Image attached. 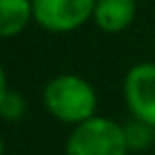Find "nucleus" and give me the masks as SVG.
<instances>
[{
  "instance_id": "obj_1",
  "label": "nucleus",
  "mask_w": 155,
  "mask_h": 155,
  "mask_svg": "<svg viewBox=\"0 0 155 155\" xmlns=\"http://www.w3.org/2000/svg\"><path fill=\"white\" fill-rule=\"evenodd\" d=\"M43 104L62 123L79 125L96 117L98 96L89 81L79 74H58L43 89Z\"/></svg>"
},
{
  "instance_id": "obj_2",
  "label": "nucleus",
  "mask_w": 155,
  "mask_h": 155,
  "mask_svg": "<svg viewBox=\"0 0 155 155\" xmlns=\"http://www.w3.org/2000/svg\"><path fill=\"white\" fill-rule=\"evenodd\" d=\"M125 130L108 117H91L74 125L66 142V155H127Z\"/></svg>"
},
{
  "instance_id": "obj_3",
  "label": "nucleus",
  "mask_w": 155,
  "mask_h": 155,
  "mask_svg": "<svg viewBox=\"0 0 155 155\" xmlns=\"http://www.w3.org/2000/svg\"><path fill=\"white\" fill-rule=\"evenodd\" d=\"M34 21L55 34L72 32L94 17L96 0H32Z\"/></svg>"
},
{
  "instance_id": "obj_4",
  "label": "nucleus",
  "mask_w": 155,
  "mask_h": 155,
  "mask_svg": "<svg viewBox=\"0 0 155 155\" xmlns=\"http://www.w3.org/2000/svg\"><path fill=\"white\" fill-rule=\"evenodd\" d=\"M123 98L134 119L155 125V64L140 62L127 70Z\"/></svg>"
},
{
  "instance_id": "obj_5",
  "label": "nucleus",
  "mask_w": 155,
  "mask_h": 155,
  "mask_svg": "<svg viewBox=\"0 0 155 155\" xmlns=\"http://www.w3.org/2000/svg\"><path fill=\"white\" fill-rule=\"evenodd\" d=\"M136 11L138 0H96L91 19L102 32L117 34L136 19Z\"/></svg>"
},
{
  "instance_id": "obj_6",
  "label": "nucleus",
  "mask_w": 155,
  "mask_h": 155,
  "mask_svg": "<svg viewBox=\"0 0 155 155\" xmlns=\"http://www.w3.org/2000/svg\"><path fill=\"white\" fill-rule=\"evenodd\" d=\"M34 19L32 0H0V34L17 36Z\"/></svg>"
},
{
  "instance_id": "obj_7",
  "label": "nucleus",
  "mask_w": 155,
  "mask_h": 155,
  "mask_svg": "<svg viewBox=\"0 0 155 155\" xmlns=\"http://www.w3.org/2000/svg\"><path fill=\"white\" fill-rule=\"evenodd\" d=\"M26 113V100L19 91H13L7 83V72L0 70V115L5 117V121L15 123L21 121Z\"/></svg>"
},
{
  "instance_id": "obj_8",
  "label": "nucleus",
  "mask_w": 155,
  "mask_h": 155,
  "mask_svg": "<svg viewBox=\"0 0 155 155\" xmlns=\"http://www.w3.org/2000/svg\"><path fill=\"white\" fill-rule=\"evenodd\" d=\"M123 130H125V140L130 151H142L155 142V125L147 121L132 119L127 125H123Z\"/></svg>"
}]
</instances>
